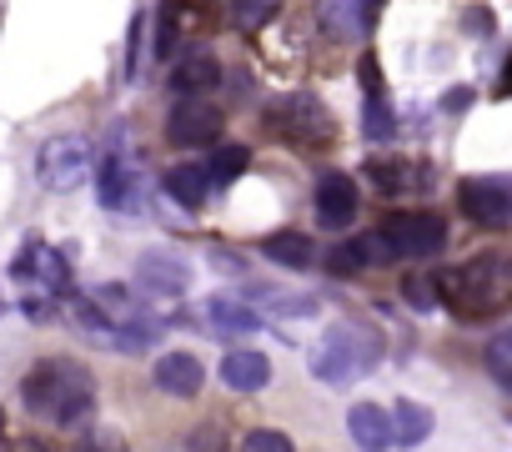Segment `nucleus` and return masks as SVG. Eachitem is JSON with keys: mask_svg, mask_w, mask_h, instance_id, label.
<instances>
[{"mask_svg": "<svg viewBox=\"0 0 512 452\" xmlns=\"http://www.w3.org/2000/svg\"><path fill=\"white\" fill-rule=\"evenodd\" d=\"M76 452H126V437L111 427H91V432H81Z\"/></svg>", "mask_w": 512, "mask_h": 452, "instance_id": "27", "label": "nucleus"}, {"mask_svg": "<svg viewBox=\"0 0 512 452\" xmlns=\"http://www.w3.org/2000/svg\"><path fill=\"white\" fill-rule=\"evenodd\" d=\"M262 121H267L272 136H282V141L297 146V151H317V146H327V141L337 136L332 111H327L317 96H307V91H292V96L272 101Z\"/></svg>", "mask_w": 512, "mask_h": 452, "instance_id": "4", "label": "nucleus"}, {"mask_svg": "<svg viewBox=\"0 0 512 452\" xmlns=\"http://www.w3.org/2000/svg\"><path fill=\"white\" fill-rule=\"evenodd\" d=\"M487 372L512 387V332H497V337L487 342Z\"/></svg>", "mask_w": 512, "mask_h": 452, "instance_id": "26", "label": "nucleus"}, {"mask_svg": "<svg viewBox=\"0 0 512 452\" xmlns=\"http://www.w3.org/2000/svg\"><path fill=\"white\" fill-rule=\"evenodd\" d=\"M272 16H277V6H236V11H231V21L246 26V31H251V26H262V21H272Z\"/></svg>", "mask_w": 512, "mask_h": 452, "instance_id": "29", "label": "nucleus"}, {"mask_svg": "<svg viewBox=\"0 0 512 452\" xmlns=\"http://www.w3.org/2000/svg\"><path fill=\"white\" fill-rule=\"evenodd\" d=\"M442 106H447V111H467V106H472V91H467V86H462V91H447Z\"/></svg>", "mask_w": 512, "mask_h": 452, "instance_id": "32", "label": "nucleus"}, {"mask_svg": "<svg viewBox=\"0 0 512 452\" xmlns=\"http://www.w3.org/2000/svg\"><path fill=\"white\" fill-rule=\"evenodd\" d=\"M16 452H51V447H41V442H21Z\"/></svg>", "mask_w": 512, "mask_h": 452, "instance_id": "34", "label": "nucleus"}, {"mask_svg": "<svg viewBox=\"0 0 512 452\" xmlns=\"http://www.w3.org/2000/svg\"><path fill=\"white\" fill-rule=\"evenodd\" d=\"M262 252H267V262H277V267H312V257H317V247H312V237H302V232H277V237H267L262 242Z\"/></svg>", "mask_w": 512, "mask_h": 452, "instance_id": "21", "label": "nucleus"}, {"mask_svg": "<svg viewBox=\"0 0 512 452\" xmlns=\"http://www.w3.org/2000/svg\"><path fill=\"white\" fill-rule=\"evenodd\" d=\"M201 312H206V322L216 332H256L262 327V317H256L251 307H241V302H231V297H206Z\"/></svg>", "mask_w": 512, "mask_h": 452, "instance_id": "20", "label": "nucleus"}, {"mask_svg": "<svg viewBox=\"0 0 512 452\" xmlns=\"http://www.w3.org/2000/svg\"><path fill=\"white\" fill-rule=\"evenodd\" d=\"M387 262H397V257H392V247H387V237H382V232H367V237H352V242H342V247L327 257V272H337V277H352V272L387 267Z\"/></svg>", "mask_w": 512, "mask_h": 452, "instance_id": "11", "label": "nucleus"}, {"mask_svg": "<svg viewBox=\"0 0 512 452\" xmlns=\"http://www.w3.org/2000/svg\"><path fill=\"white\" fill-rule=\"evenodd\" d=\"M347 432L362 452H387L392 447V417L377 407V402H357L347 412Z\"/></svg>", "mask_w": 512, "mask_h": 452, "instance_id": "14", "label": "nucleus"}, {"mask_svg": "<svg viewBox=\"0 0 512 452\" xmlns=\"http://www.w3.org/2000/svg\"><path fill=\"white\" fill-rule=\"evenodd\" d=\"M241 452H297V447H292V437L277 432V427H251V432L241 437Z\"/></svg>", "mask_w": 512, "mask_h": 452, "instance_id": "25", "label": "nucleus"}, {"mask_svg": "<svg viewBox=\"0 0 512 452\" xmlns=\"http://www.w3.org/2000/svg\"><path fill=\"white\" fill-rule=\"evenodd\" d=\"M432 437V412L422 407V402H397V412H392V442H402V447H422Z\"/></svg>", "mask_w": 512, "mask_h": 452, "instance_id": "18", "label": "nucleus"}, {"mask_svg": "<svg viewBox=\"0 0 512 452\" xmlns=\"http://www.w3.org/2000/svg\"><path fill=\"white\" fill-rule=\"evenodd\" d=\"M246 166H251V151H246V146H216L206 176H211V181H236Z\"/></svg>", "mask_w": 512, "mask_h": 452, "instance_id": "22", "label": "nucleus"}, {"mask_svg": "<svg viewBox=\"0 0 512 452\" xmlns=\"http://www.w3.org/2000/svg\"><path fill=\"white\" fill-rule=\"evenodd\" d=\"M221 377L231 392H262L272 382V362L262 352H251V347H236L226 362H221Z\"/></svg>", "mask_w": 512, "mask_h": 452, "instance_id": "15", "label": "nucleus"}, {"mask_svg": "<svg viewBox=\"0 0 512 452\" xmlns=\"http://www.w3.org/2000/svg\"><path fill=\"white\" fill-rule=\"evenodd\" d=\"M166 196H171L176 206H186V211L206 206V196H211V176H206V166H196V161L171 166V171H166Z\"/></svg>", "mask_w": 512, "mask_h": 452, "instance_id": "16", "label": "nucleus"}, {"mask_svg": "<svg viewBox=\"0 0 512 452\" xmlns=\"http://www.w3.org/2000/svg\"><path fill=\"white\" fill-rule=\"evenodd\" d=\"M362 131H367L372 141H392L397 121H392V111H387L382 96H367V106H362Z\"/></svg>", "mask_w": 512, "mask_h": 452, "instance_id": "24", "label": "nucleus"}, {"mask_svg": "<svg viewBox=\"0 0 512 452\" xmlns=\"http://www.w3.org/2000/svg\"><path fill=\"white\" fill-rule=\"evenodd\" d=\"M437 302H447L457 317H492L512 302V262L487 252V257H472L452 272L437 277Z\"/></svg>", "mask_w": 512, "mask_h": 452, "instance_id": "2", "label": "nucleus"}, {"mask_svg": "<svg viewBox=\"0 0 512 452\" xmlns=\"http://www.w3.org/2000/svg\"><path fill=\"white\" fill-rule=\"evenodd\" d=\"M312 206H317V221L327 226V232H342V226H352V216H357V181L347 171L317 176Z\"/></svg>", "mask_w": 512, "mask_h": 452, "instance_id": "9", "label": "nucleus"}, {"mask_svg": "<svg viewBox=\"0 0 512 452\" xmlns=\"http://www.w3.org/2000/svg\"><path fill=\"white\" fill-rule=\"evenodd\" d=\"M0 432H6V412H0Z\"/></svg>", "mask_w": 512, "mask_h": 452, "instance_id": "35", "label": "nucleus"}, {"mask_svg": "<svg viewBox=\"0 0 512 452\" xmlns=\"http://www.w3.org/2000/svg\"><path fill=\"white\" fill-rule=\"evenodd\" d=\"M216 81H221V66H216L211 51H186L181 66L171 71V91L181 101H201V91H211Z\"/></svg>", "mask_w": 512, "mask_h": 452, "instance_id": "13", "label": "nucleus"}, {"mask_svg": "<svg viewBox=\"0 0 512 452\" xmlns=\"http://www.w3.org/2000/svg\"><path fill=\"white\" fill-rule=\"evenodd\" d=\"M26 262H36V267H41V277H46V282H51L56 292H61V287L71 282V277H66V267H61V257H56V252H46V247H41V252H31Z\"/></svg>", "mask_w": 512, "mask_h": 452, "instance_id": "28", "label": "nucleus"}, {"mask_svg": "<svg viewBox=\"0 0 512 452\" xmlns=\"http://www.w3.org/2000/svg\"><path fill=\"white\" fill-rule=\"evenodd\" d=\"M136 282H141L151 297H181V292L191 287V267H186L181 257H171V252H146V257L136 262Z\"/></svg>", "mask_w": 512, "mask_h": 452, "instance_id": "10", "label": "nucleus"}, {"mask_svg": "<svg viewBox=\"0 0 512 452\" xmlns=\"http://www.w3.org/2000/svg\"><path fill=\"white\" fill-rule=\"evenodd\" d=\"M191 452H221V432H216V427L196 432V437H191Z\"/></svg>", "mask_w": 512, "mask_h": 452, "instance_id": "31", "label": "nucleus"}, {"mask_svg": "<svg viewBox=\"0 0 512 452\" xmlns=\"http://www.w3.org/2000/svg\"><path fill=\"white\" fill-rule=\"evenodd\" d=\"M151 377H156V387H161L166 397H196L201 382H206V367H201V357H191V352H166V357L151 367Z\"/></svg>", "mask_w": 512, "mask_h": 452, "instance_id": "12", "label": "nucleus"}, {"mask_svg": "<svg viewBox=\"0 0 512 452\" xmlns=\"http://www.w3.org/2000/svg\"><path fill=\"white\" fill-rule=\"evenodd\" d=\"M171 46H176V16L161 11V26H156V56H171Z\"/></svg>", "mask_w": 512, "mask_h": 452, "instance_id": "30", "label": "nucleus"}, {"mask_svg": "<svg viewBox=\"0 0 512 452\" xmlns=\"http://www.w3.org/2000/svg\"><path fill=\"white\" fill-rule=\"evenodd\" d=\"M21 397H26V407H31L36 417H46V422H56V427H76V422L91 412V402H96L91 372H86L81 362H66V357L36 362V367L26 372V382H21Z\"/></svg>", "mask_w": 512, "mask_h": 452, "instance_id": "1", "label": "nucleus"}, {"mask_svg": "<svg viewBox=\"0 0 512 452\" xmlns=\"http://www.w3.org/2000/svg\"><path fill=\"white\" fill-rule=\"evenodd\" d=\"M136 201V171L121 161V156H106L101 161V206H131Z\"/></svg>", "mask_w": 512, "mask_h": 452, "instance_id": "17", "label": "nucleus"}, {"mask_svg": "<svg viewBox=\"0 0 512 452\" xmlns=\"http://www.w3.org/2000/svg\"><path fill=\"white\" fill-rule=\"evenodd\" d=\"M367 181H377L382 196H397V191H407L412 166H402V161H367Z\"/></svg>", "mask_w": 512, "mask_h": 452, "instance_id": "23", "label": "nucleus"}, {"mask_svg": "<svg viewBox=\"0 0 512 452\" xmlns=\"http://www.w3.org/2000/svg\"><path fill=\"white\" fill-rule=\"evenodd\" d=\"M91 171V141L81 136H51L41 151H36V176L46 191H76Z\"/></svg>", "mask_w": 512, "mask_h": 452, "instance_id": "6", "label": "nucleus"}, {"mask_svg": "<svg viewBox=\"0 0 512 452\" xmlns=\"http://www.w3.org/2000/svg\"><path fill=\"white\" fill-rule=\"evenodd\" d=\"M457 206L477 226H507L512 221V176H467L457 186Z\"/></svg>", "mask_w": 512, "mask_h": 452, "instance_id": "7", "label": "nucleus"}, {"mask_svg": "<svg viewBox=\"0 0 512 452\" xmlns=\"http://www.w3.org/2000/svg\"><path fill=\"white\" fill-rule=\"evenodd\" d=\"M221 126H226L221 106H211V101H181L166 116V141L171 146H211L221 136Z\"/></svg>", "mask_w": 512, "mask_h": 452, "instance_id": "8", "label": "nucleus"}, {"mask_svg": "<svg viewBox=\"0 0 512 452\" xmlns=\"http://www.w3.org/2000/svg\"><path fill=\"white\" fill-rule=\"evenodd\" d=\"M382 362V337L372 327L357 322H337L322 332V342L312 347V377H322L327 387H342L362 372H372Z\"/></svg>", "mask_w": 512, "mask_h": 452, "instance_id": "3", "label": "nucleus"}, {"mask_svg": "<svg viewBox=\"0 0 512 452\" xmlns=\"http://www.w3.org/2000/svg\"><path fill=\"white\" fill-rule=\"evenodd\" d=\"M497 96H512V61H507V71H502V81H497Z\"/></svg>", "mask_w": 512, "mask_h": 452, "instance_id": "33", "label": "nucleus"}, {"mask_svg": "<svg viewBox=\"0 0 512 452\" xmlns=\"http://www.w3.org/2000/svg\"><path fill=\"white\" fill-rule=\"evenodd\" d=\"M377 11L372 6H342V0H332V6H322V26L337 36V41H362L367 36V21Z\"/></svg>", "mask_w": 512, "mask_h": 452, "instance_id": "19", "label": "nucleus"}, {"mask_svg": "<svg viewBox=\"0 0 512 452\" xmlns=\"http://www.w3.org/2000/svg\"><path fill=\"white\" fill-rule=\"evenodd\" d=\"M382 237H387L392 257L422 262V257H437L447 247V226L432 211H402V216H387L382 221Z\"/></svg>", "mask_w": 512, "mask_h": 452, "instance_id": "5", "label": "nucleus"}]
</instances>
